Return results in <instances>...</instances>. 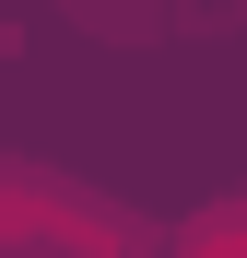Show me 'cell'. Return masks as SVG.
<instances>
[{"mask_svg": "<svg viewBox=\"0 0 247 258\" xmlns=\"http://www.w3.org/2000/svg\"><path fill=\"white\" fill-rule=\"evenodd\" d=\"M0 59H12V24H0Z\"/></svg>", "mask_w": 247, "mask_h": 258, "instance_id": "1", "label": "cell"}]
</instances>
